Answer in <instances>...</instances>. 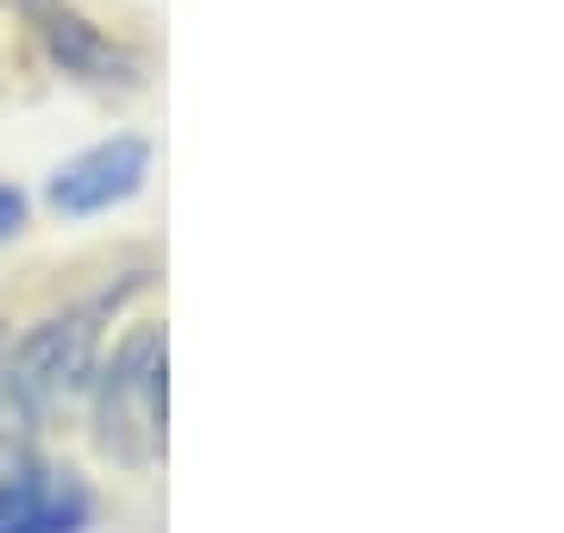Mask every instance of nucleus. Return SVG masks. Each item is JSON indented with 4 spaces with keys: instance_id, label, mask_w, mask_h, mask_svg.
Wrapping results in <instances>:
<instances>
[{
    "instance_id": "f257e3e1",
    "label": "nucleus",
    "mask_w": 564,
    "mask_h": 533,
    "mask_svg": "<svg viewBox=\"0 0 564 533\" xmlns=\"http://www.w3.org/2000/svg\"><path fill=\"white\" fill-rule=\"evenodd\" d=\"M95 439L107 458L132 471L158 465L170 446V339L163 327H132L120 346L95 365Z\"/></svg>"
},
{
    "instance_id": "f03ea898",
    "label": "nucleus",
    "mask_w": 564,
    "mask_h": 533,
    "mask_svg": "<svg viewBox=\"0 0 564 533\" xmlns=\"http://www.w3.org/2000/svg\"><path fill=\"white\" fill-rule=\"evenodd\" d=\"M120 308V295H101L88 308H69V314H51L39 327L25 333L7 370H0V390L13 395L32 421H44L51 409L76 402L88 383H95V365H101V320Z\"/></svg>"
},
{
    "instance_id": "7ed1b4c3",
    "label": "nucleus",
    "mask_w": 564,
    "mask_h": 533,
    "mask_svg": "<svg viewBox=\"0 0 564 533\" xmlns=\"http://www.w3.org/2000/svg\"><path fill=\"white\" fill-rule=\"evenodd\" d=\"M151 183V139L139 132H113V139L76 151L69 164L51 170L44 202L57 207L63 220H88V214H113L126 207L139 188Z\"/></svg>"
},
{
    "instance_id": "20e7f679",
    "label": "nucleus",
    "mask_w": 564,
    "mask_h": 533,
    "mask_svg": "<svg viewBox=\"0 0 564 533\" xmlns=\"http://www.w3.org/2000/svg\"><path fill=\"white\" fill-rule=\"evenodd\" d=\"M20 7H25V20H32V32H39L44 57L57 63L63 76L95 83V88H113V83L132 88L139 83V57H132L113 32H101L76 0H20Z\"/></svg>"
},
{
    "instance_id": "39448f33",
    "label": "nucleus",
    "mask_w": 564,
    "mask_h": 533,
    "mask_svg": "<svg viewBox=\"0 0 564 533\" xmlns=\"http://www.w3.org/2000/svg\"><path fill=\"white\" fill-rule=\"evenodd\" d=\"M95 496L76 471L57 465H25L13 483H0V533H88Z\"/></svg>"
},
{
    "instance_id": "423d86ee",
    "label": "nucleus",
    "mask_w": 564,
    "mask_h": 533,
    "mask_svg": "<svg viewBox=\"0 0 564 533\" xmlns=\"http://www.w3.org/2000/svg\"><path fill=\"white\" fill-rule=\"evenodd\" d=\"M32 427H39V421L0 390V483H13V477L32 465Z\"/></svg>"
},
{
    "instance_id": "0eeeda50",
    "label": "nucleus",
    "mask_w": 564,
    "mask_h": 533,
    "mask_svg": "<svg viewBox=\"0 0 564 533\" xmlns=\"http://www.w3.org/2000/svg\"><path fill=\"white\" fill-rule=\"evenodd\" d=\"M25 220H32V202H25V188L0 183V246H7V239H20Z\"/></svg>"
}]
</instances>
